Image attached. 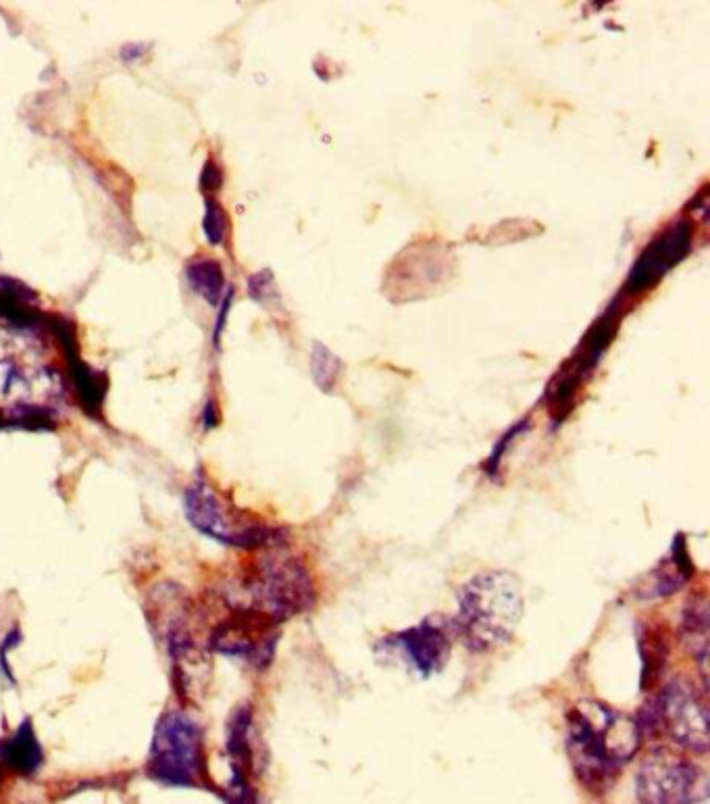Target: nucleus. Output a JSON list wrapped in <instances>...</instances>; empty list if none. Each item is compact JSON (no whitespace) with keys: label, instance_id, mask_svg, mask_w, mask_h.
<instances>
[{"label":"nucleus","instance_id":"obj_1","mask_svg":"<svg viewBox=\"0 0 710 804\" xmlns=\"http://www.w3.org/2000/svg\"><path fill=\"white\" fill-rule=\"evenodd\" d=\"M567 755L579 784L592 794H604L621 769L642 748V727L636 717L600 700H581L565 717Z\"/></svg>","mask_w":710,"mask_h":804},{"label":"nucleus","instance_id":"obj_2","mask_svg":"<svg viewBox=\"0 0 710 804\" xmlns=\"http://www.w3.org/2000/svg\"><path fill=\"white\" fill-rule=\"evenodd\" d=\"M317 596L313 575L300 555L290 548L286 536L252 550L238 580L225 594L227 607L252 609L277 623L309 611Z\"/></svg>","mask_w":710,"mask_h":804},{"label":"nucleus","instance_id":"obj_3","mask_svg":"<svg viewBox=\"0 0 710 804\" xmlns=\"http://www.w3.org/2000/svg\"><path fill=\"white\" fill-rule=\"evenodd\" d=\"M523 617V590L509 571L473 575L456 594L454 634L471 652H490L509 642Z\"/></svg>","mask_w":710,"mask_h":804},{"label":"nucleus","instance_id":"obj_4","mask_svg":"<svg viewBox=\"0 0 710 804\" xmlns=\"http://www.w3.org/2000/svg\"><path fill=\"white\" fill-rule=\"evenodd\" d=\"M146 775L171 788H211L205 759V732L182 709L165 711L152 732Z\"/></svg>","mask_w":710,"mask_h":804},{"label":"nucleus","instance_id":"obj_5","mask_svg":"<svg viewBox=\"0 0 710 804\" xmlns=\"http://www.w3.org/2000/svg\"><path fill=\"white\" fill-rule=\"evenodd\" d=\"M184 511L192 527L223 546L257 550L284 536L263 519L221 496L205 475L198 473L184 492Z\"/></svg>","mask_w":710,"mask_h":804},{"label":"nucleus","instance_id":"obj_6","mask_svg":"<svg viewBox=\"0 0 710 804\" xmlns=\"http://www.w3.org/2000/svg\"><path fill=\"white\" fill-rule=\"evenodd\" d=\"M646 719H638L642 734L663 732L681 750L692 755L708 752V705L706 694L686 677H677L663 686L661 694L646 711Z\"/></svg>","mask_w":710,"mask_h":804},{"label":"nucleus","instance_id":"obj_7","mask_svg":"<svg viewBox=\"0 0 710 804\" xmlns=\"http://www.w3.org/2000/svg\"><path fill=\"white\" fill-rule=\"evenodd\" d=\"M282 623L242 607H227L209 634V648L219 655L238 659L250 667L265 669L275 657Z\"/></svg>","mask_w":710,"mask_h":804},{"label":"nucleus","instance_id":"obj_8","mask_svg":"<svg viewBox=\"0 0 710 804\" xmlns=\"http://www.w3.org/2000/svg\"><path fill=\"white\" fill-rule=\"evenodd\" d=\"M640 804H696L704 794L700 769L671 748H656L636 775Z\"/></svg>","mask_w":710,"mask_h":804},{"label":"nucleus","instance_id":"obj_9","mask_svg":"<svg viewBox=\"0 0 710 804\" xmlns=\"http://www.w3.org/2000/svg\"><path fill=\"white\" fill-rule=\"evenodd\" d=\"M694 242V228L692 221L679 219L671 223L669 228L656 236L633 263L629 278L625 282L627 294H642L652 290L665 275L683 259L690 255Z\"/></svg>","mask_w":710,"mask_h":804},{"label":"nucleus","instance_id":"obj_10","mask_svg":"<svg viewBox=\"0 0 710 804\" xmlns=\"http://www.w3.org/2000/svg\"><path fill=\"white\" fill-rule=\"evenodd\" d=\"M454 636L456 634L452 619L442 621L436 617H429L409 627V630L390 636L388 642L407 657V661L421 677H431L446 667L452 652Z\"/></svg>","mask_w":710,"mask_h":804},{"label":"nucleus","instance_id":"obj_11","mask_svg":"<svg viewBox=\"0 0 710 804\" xmlns=\"http://www.w3.org/2000/svg\"><path fill=\"white\" fill-rule=\"evenodd\" d=\"M50 328H53V334L57 336V340L61 342V346L65 350L75 398L80 400L82 409L90 417H98L100 409H103L105 394H107V378L103 373L92 369L88 363H84L78 357V348H75V336H73L71 325L67 321H53V323H50Z\"/></svg>","mask_w":710,"mask_h":804},{"label":"nucleus","instance_id":"obj_12","mask_svg":"<svg viewBox=\"0 0 710 804\" xmlns=\"http://www.w3.org/2000/svg\"><path fill=\"white\" fill-rule=\"evenodd\" d=\"M225 748L230 757L232 782L252 784L257 773V748H255V717L250 705L234 709L225 727Z\"/></svg>","mask_w":710,"mask_h":804},{"label":"nucleus","instance_id":"obj_13","mask_svg":"<svg viewBox=\"0 0 710 804\" xmlns=\"http://www.w3.org/2000/svg\"><path fill=\"white\" fill-rule=\"evenodd\" d=\"M621 315H623V309L619 307V298H617V300H613V305L606 309V313L592 325L586 338H583L579 350L573 355V359L565 365L571 371H575L583 382H586L592 375V371L596 369L598 361L604 355V350L613 344V340L619 332Z\"/></svg>","mask_w":710,"mask_h":804},{"label":"nucleus","instance_id":"obj_14","mask_svg":"<svg viewBox=\"0 0 710 804\" xmlns=\"http://www.w3.org/2000/svg\"><path fill=\"white\" fill-rule=\"evenodd\" d=\"M44 765V750L30 719L21 721L15 732L0 740V767L21 777H34Z\"/></svg>","mask_w":710,"mask_h":804},{"label":"nucleus","instance_id":"obj_15","mask_svg":"<svg viewBox=\"0 0 710 804\" xmlns=\"http://www.w3.org/2000/svg\"><path fill=\"white\" fill-rule=\"evenodd\" d=\"M681 642L698 663L702 682H708V646H710V625H708V600L704 594H696L688 600L681 617Z\"/></svg>","mask_w":710,"mask_h":804},{"label":"nucleus","instance_id":"obj_16","mask_svg":"<svg viewBox=\"0 0 710 804\" xmlns=\"http://www.w3.org/2000/svg\"><path fill=\"white\" fill-rule=\"evenodd\" d=\"M44 319L38 311V296L25 284L0 275V321L19 330H38Z\"/></svg>","mask_w":710,"mask_h":804},{"label":"nucleus","instance_id":"obj_17","mask_svg":"<svg viewBox=\"0 0 710 804\" xmlns=\"http://www.w3.org/2000/svg\"><path fill=\"white\" fill-rule=\"evenodd\" d=\"M692 575H694V563L690 559L688 544L683 534H679L671 546L669 559L650 573V594L658 598L671 596L683 584H688L692 580Z\"/></svg>","mask_w":710,"mask_h":804},{"label":"nucleus","instance_id":"obj_18","mask_svg":"<svg viewBox=\"0 0 710 804\" xmlns=\"http://www.w3.org/2000/svg\"><path fill=\"white\" fill-rule=\"evenodd\" d=\"M640 655H642V690H650L658 684L669 659V638L665 625L644 623L638 630Z\"/></svg>","mask_w":710,"mask_h":804},{"label":"nucleus","instance_id":"obj_19","mask_svg":"<svg viewBox=\"0 0 710 804\" xmlns=\"http://www.w3.org/2000/svg\"><path fill=\"white\" fill-rule=\"evenodd\" d=\"M186 280L190 288L207 300L211 307L221 305V296L225 290L223 267L213 259H198L186 267Z\"/></svg>","mask_w":710,"mask_h":804},{"label":"nucleus","instance_id":"obj_20","mask_svg":"<svg viewBox=\"0 0 710 804\" xmlns=\"http://www.w3.org/2000/svg\"><path fill=\"white\" fill-rule=\"evenodd\" d=\"M311 369H313V378L319 384V388L321 390H332L336 380H338V375H340L342 363L332 353V350L317 342L315 348H313V355H311Z\"/></svg>","mask_w":710,"mask_h":804},{"label":"nucleus","instance_id":"obj_21","mask_svg":"<svg viewBox=\"0 0 710 804\" xmlns=\"http://www.w3.org/2000/svg\"><path fill=\"white\" fill-rule=\"evenodd\" d=\"M202 230H205L207 240L213 246L225 244L227 232H230V223H227V215L223 207L213 198H207L205 205V219H202Z\"/></svg>","mask_w":710,"mask_h":804},{"label":"nucleus","instance_id":"obj_22","mask_svg":"<svg viewBox=\"0 0 710 804\" xmlns=\"http://www.w3.org/2000/svg\"><path fill=\"white\" fill-rule=\"evenodd\" d=\"M529 427V421L527 419H523V421H519L515 427H511L509 432H506L502 438H500V442L494 446V450H492V455H490V459H488V463H486V471L494 477L496 473H498V469H500V463H502V457H504V452H506V448H509V444H513V440L521 434V432H525Z\"/></svg>","mask_w":710,"mask_h":804},{"label":"nucleus","instance_id":"obj_23","mask_svg":"<svg viewBox=\"0 0 710 804\" xmlns=\"http://www.w3.org/2000/svg\"><path fill=\"white\" fill-rule=\"evenodd\" d=\"M271 284H273V275H271L269 271H261V273L252 275V278H250V282H248V292H250V296L255 298V300H265V296H267L269 290H271V288H267V286H271Z\"/></svg>","mask_w":710,"mask_h":804},{"label":"nucleus","instance_id":"obj_24","mask_svg":"<svg viewBox=\"0 0 710 804\" xmlns=\"http://www.w3.org/2000/svg\"><path fill=\"white\" fill-rule=\"evenodd\" d=\"M21 642V632L19 630H11L7 636H5V640L0 642V669H3V673L9 677V680L13 682V675H11V671H9V652L13 650V646H17Z\"/></svg>","mask_w":710,"mask_h":804},{"label":"nucleus","instance_id":"obj_25","mask_svg":"<svg viewBox=\"0 0 710 804\" xmlns=\"http://www.w3.org/2000/svg\"><path fill=\"white\" fill-rule=\"evenodd\" d=\"M200 186H202V190H205V192L219 190V186H221V169L217 167L215 161H207V165L202 167Z\"/></svg>","mask_w":710,"mask_h":804},{"label":"nucleus","instance_id":"obj_26","mask_svg":"<svg viewBox=\"0 0 710 804\" xmlns=\"http://www.w3.org/2000/svg\"><path fill=\"white\" fill-rule=\"evenodd\" d=\"M146 50H148V44H128V46H125V48L121 50V57H123L125 61H134V59L144 57Z\"/></svg>","mask_w":710,"mask_h":804},{"label":"nucleus","instance_id":"obj_27","mask_svg":"<svg viewBox=\"0 0 710 804\" xmlns=\"http://www.w3.org/2000/svg\"><path fill=\"white\" fill-rule=\"evenodd\" d=\"M202 419H205V425H207V427L217 425L219 417L215 415V405H213V402H209V405L205 407V413H202Z\"/></svg>","mask_w":710,"mask_h":804},{"label":"nucleus","instance_id":"obj_28","mask_svg":"<svg viewBox=\"0 0 710 804\" xmlns=\"http://www.w3.org/2000/svg\"><path fill=\"white\" fill-rule=\"evenodd\" d=\"M0 427H9V421H7V415L0 411Z\"/></svg>","mask_w":710,"mask_h":804}]
</instances>
